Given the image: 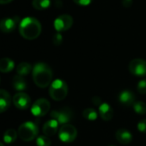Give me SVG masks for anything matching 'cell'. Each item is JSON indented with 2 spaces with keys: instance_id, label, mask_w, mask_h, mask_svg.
<instances>
[{
  "instance_id": "18",
  "label": "cell",
  "mask_w": 146,
  "mask_h": 146,
  "mask_svg": "<svg viewBox=\"0 0 146 146\" xmlns=\"http://www.w3.org/2000/svg\"><path fill=\"white\" fill-rule=\"evenodd\" d=\"M15 68V63L9 58H3L0 59V71L7 73Z\"/></svg>"
},
{
  "instance_id": "28",
  "label": "cell",
  "mask_w": 146,
  "mask_h": 146,
  "mask_svg": "<svg viewBox=\"0 0 146 146\" xmlns=\"http://www.w3.org/2000/svg\"><path fill=\"white\" fill-rule=\"evenodd\" d=\"M92 1L93 0H73V2L80 6H89Z\"/></svg>"
},
{
  "instance_id": "12",
  "label": "cell",
  "mask_w": 146,
  "mask_h": 146,
  "mask_svg": "<svg viewBox=\"0 0 146 146\" xmlns=\"http://www.w3.org/2000/svg\"><path fill=\"white\" fill-rule=\"evenodd\" d=\"M119 102L124 106H131L135 102V95L128 90H123L119 95Z\"/></svg>"
},
{
  "instance_id": "6",
  "label": "cell",
  "mask_w": 146,
  "mask_h": 146,
  "mask_svg": "<svg viewBox=\"0 0 146 146\" xmlns=\"http://www.w3.org/2000/svg\"><path fill=\"white\" fill-rule=\"evenodd\" d=\"M129 71L136 77H146V60L143 58H134L129 64Z\"/></svg>"
},
{
  "instance_id": "22",
  "label": "cell",
  "mask_w": 146,
  "mask_h": 146,
  "mask_svg": "<svg viewBox=\"0 0 146 146\" xmlns=\"http://www.w3.org/2000/svg\"><path fill=\"white\" fill-rule=\"evenodd\" d=\"M83 116L84 119H88V120H90V121H93V120H96L98 117V113L94 109V108H86L83 111Z\"/></svg>"
},
{
  "instance_id": "29",
  "label": "cell",
  "mask_w": 146,
  "mask_h": 146,
  "mask_svg": "<svg viewBox=\"0 0 146 146\" xmlns=\"http://www.w3.org/2000/svg\"><path fill=\"white\" fill-rule=\"evenodd\" d=\"M91 101H92V103H93L94 105H96V106H100V105L102 103L101 98L98 97V96H94V97L92 98Z\"/></svg>"
},
{
  "instance_id": "4",
  "label": "cell",
  "mask_w": 146,
  "mask_h": 146,
  "mask_svg": "<svg viewBox=\"0 0 146 146\" xmlns=\"http://www.w3.org/2000/svg\"><path fill=\"white\" fill-rule=\"evenodd\" d=\"M39 133L38 125L32 121L23 123L18 128V136L23 141L29 142L34 140Z\"/></svg>"
},
{
  "instance_id": "30",
  "label": "cell",
  "mask_w": 146,
  "mask_h": 146,
  "mask_svg": "<svg viewBox=\"0 0 146 146\" xmlns=\"http://www.w3.org/2000/svg\"><path fill=\"white\" fill-rule=\"evenodd\" d=\"M122 5L125 8H129L132 5V0H122Z\"/></svg>"
},
{
  "instance_id": "21",
  "label": "cell",
  "mask_w": 146,
  "mask_h": 146,
  "mask_svg": "<svg viewBox=\"0 0 146 146\" xmlns=\"http://www.w3.org/2000/svg\"><path fill=\"white\" fill-rule=\"evenodd\" d=\"M32 5L35 9L38 11H44L50 7L51 1L50 0H33Z\"/></svg>"
},
{
  "instance_id": "3",
  "label": "cell",
  "mask_w": 146,
  "mask_h": 146,
  "mask_svg": "<svg viewBox=\"0 0 146 146\" xmlns=\"http://www.w3.org/2000/svg\"><path fill=\"white\" fill-rule=\"evenodd\" d=\"M68 94V86L66 83L61 79L54 80L49 87V95L54 101L59 102L64 100Z\"/></svg>"
},
{
  "instance_id": "32",
  "label": "cell",
  "mask_w": 146,
  "mask_h": 146,
  "mask_svg": "<svg viewBox=\"0 0 146 146\" xmlns=\"http://www.w3.org/2000/svg\"><path fill=\"white\" fill-rule=\"evenodd\" d=\"M0 146H5V145H4V143H3L2 142H0Z\"/></svg>"
},
{
  "instance_id": "14",
  "label": "cell",
  "mask_w": 146,
  "mask_h": 146,
  "mask_svg": "<svg viewBox=\"0 0 146 146\" xmlns=\"http://www.w3.org/2000/svg\"><path fill=\"white\" fill-rule=\"evenodd\" d=\"M58 121H56L55 119H52L48 121H46L42 128L43 133L47 136V137H52L53 135H55L58 131Z\"/></svg>"
},
{
  "instance_id": "26",
  "label": "cell",
  "mask_w": 146,
  "mask_h": 146,
  "mask_svg": "<svg viewBox=\"0 0 146 146\" xmlns=\"http://www.w3.org/2000/svg\"><path fill=\"white\" fill-rule=\"evenodd\" d=\"M52 42L55 46H60L63 42V36L60 33H57L52 37Z\"/></svg>"
},
{
  "instance_id": "19",
  "label": "cell",
  "mask_w": 146,
  "mask_h": 146,
  "mask_svg": "<svg viewBox=\"0 0 146 146\" xmlns=\"http://www.w3.org/2000/svg\"><path fill=\"white\" fill-rule=\"evenodd\" d=\"M32 70H33L32 65L28 62H22L17 67V75L22 76V77H25V76L29 75Z\"/></svg>"
},
{
  "instance_id": "25",
  "label": "cell",
  "mask_w": 146,
  "mask_h": 146,
  "mask_svg": "<svg viewBox=\"0 0 146 146\" xmlns=\"http://www.w3.org/2000/svg\"><path fill=\"white\" fill-rule=\"evenodd\" d=\"M137 90L138 93L141 95L146 94V78L142 79L141 81L138 82V84L137 85Z\"/></svg>"
},
{
  "instance_id": "10",
  "label": "cell",
  "mask_w": 146,
  "mask_h": 146,
  "mask_svg": "<svg viewBox=\"0 0 146 146\" xmlns=\"http://www.w3.org/2000/svg\"><path fill=\"white\" fill-rule=\"evenodd\" d=\"M13 103L17 108L20 110H26L31 105V99L28 94L24 92H18L13 97Z\"/></svg>"
},
{
  "instance_id": "20",
  "label": "cell",
  "mask_w": 146,
  "mask_h": 146,
  "mask_svg": "<svg viewBox=\"0 0 146 146\" xmlns=\"http://www.w3.org/2000/svg\"><path fill=\"white\" fill-rule=\"evenodd\" d=\"M18 132L15 129H8L4 134V141L6 143H11L17 138Z\"/></svg>"
},
{
  "instance_id": "11",
  "label": "cell",
  "mask_w": 146,
  "mask_h": 146,
  "mask_svg": "<svg viewBox=\"0 0 146 146\" xmlns=\"http://www.w3.org/2000/svg\"><path fill=\"white\" fill-rule=\"evenodd\" d=\"M19 17H5L0 21V30L4 33H11L19 23Z\"/></svg>"
},
{
  "instance_id": "2",
  "label": "cell",
  "mask_w": 146,
  "mask_h": 146,
  "mask_svg": "<svg viewBox=\"0 0 146 146\" xmlns=\"http://www.w3.org/2000/svg\"><path fill=\"white\" fill-rule=\"evenodd\" d=\"M19 32L24 39L35 40L41 33V24L35 17H25L20 22Z\"/></svg>"
},
{
  "instance_id": "24",
  "label": "cell",
  "mask_w": 146,
  "mask_h": 146,
  "mask_svg": "<svg viewBox=\"0 0 146 146\" xmlns=\"http://www.w3.org/2000/svg\"><path fill=\"white\" fill-rule=\"evenodd\" d=\"M36 144L37 146H51V140L46 135L39 136L36 138Z\"/></svg>"
},
{
  "instance_id": "7",
  "label": "cell",
  "mask_w": 146,
  "mask_h": 146,
  "mask_svg": "<svg viewBox=\"0 0 146 146\" xmlns=\"http://www.w3.org/2000/svg\"><path fill=\"white\" fill-rule=\"evenodd\" d=\"M50 115L52 119H55L56 121H58V124L62 125L68 124L73 117L72 111L68 108H63L58 110H53L51 112Z\"/></svg>"
},
{
  "instance_id": "17",
  "label": "cell",
  "mask_w": 146,
  "mask_h": 146,
  "mask_svg": "<svg viewBox=\"0 0 146 146\" xmlns=\"http://www.w3.org/2000/svg\"><path fill=\"white\" fill-rule=\"evenodd\" d=\"M12 86L17 91L22 92V91H23V90H25L27 89V82H26V80H25V78L23 77L17 75V76H15L13 78Z\"/></svg>"
},
{
  "instance_id": "9",
  "label": "cell",
  "mask_w": 146,
  "mask_h": 146,
  "mask_svg": "<svg viewBox=\"0 0 146 146\" xmlns=\"http://www.w3.org/2000/svg\"><path fill=\"white\" fill-rule=\"evenodd\" d=\"M73 24V18L70 15H61L58 17L53 23L55 30L58 33L64 32L71 28Z\"/></svg>"
},
{
  "instance_id": "1",
  "label": "cell",
  "mask_w": 146,
  "mask_h": 146,
  "mask_svg": "<svg viewBox=\"0 0 146 146\" xmlns=\"http://www.w3.org/2000/svg\"><path fill=\"white\" fill-rule=\"evenodd\" d=\"M32 75L35 85L39 88L44 89L51 84L52 79V70L47 64L44 62L36 63L33 67Z\"/></svg>"
},
{
  "instance_id": "31",
  "label": "cell",
  "mask_w": 146,
  "mask_h": 146,
  "mask_svg": "<svg viewBox=\"0 0 146 146\" xmlns=\"http://www.w3.org/2000/svg\"><path fill=\"white\" fill-rule=\"evenodd\" d=\"M13 0H0V5H6L11 2H12Z\"/></svg>"
},
{
  "instance_id": "8",
  "label": "cell",
  "mask_w": 146,
  "mask_h": 146,
  "mask_svg": "<svg viewBox=\"0 0 146 146\" xmlns=\"http://www.w3.org/2000/svg\"><path fill=\"white\" fill-rule=\"evenodd\" d=\"M50 107V102L46 99L40 98L35 101L32 105L31 113H33V115L36 117H42L49 112Z\"/></svg>"
},
{
  "instance_id": "5",
  "label": "cell",
  "mask_w": 146,
  "mask_h": 146,
  "mask_svg": "<svg viewBox=\"0 0 146 146\" xmlns=\"http://www.w3.org/2000/svg\"><path fill=\"white\" fill-rule=\"evenodd\" d=\"M78 136L77 128L70 124H65L60 126L58 130V137L64 143H71Z\"/></svg>"
},
{
  "instance_id": "15",
  "label": "cell",
  "mask_w": 146,
  "mask_h": 146,
  "mask_svg": "<svg viewBox=\"0 0 146 146\" xmlns=\"http://www.w3.org/2000/svg\"><path fill=\"white\" fill-rule=\"evenodd\" d=\"M11 104V95L4 90H0V113L5 112Z\"/></svg>"
},
{
  "instance_id": "27",
  "label": "cell",
  "mask_w": 146,
  "mask_h": 146,
  "mask_svg": "<svg viewBox=\"0 0 146 146\" xmlns=\"http://www.w3.org/2000/svg\"><path fill=\"white\" fill-rule=\"evenodd\" d=\"M137 130L142 133H146V119H143L137 123Z\"/></svg>"
},
{
  "instance_id": "13",
  "label": "cell",
  "mask_w": 146,
  "mask_h": 146,
  "mask_svg": "<svg viewBox=\"0 0 146 146\" xmlns=\"http://www.w3.org/2000/svg\"><path fill=\"white\" fill-rule=\"evenodd\" d=\"M98 113H99V115L101 116V118L105 121H109L113 117V110L112 107L106 102L102 103L99 106Z\"/></svg>"
},
{
  "instance_id": "16",
  "label": "cell",
  "mask_w": 146,
  "mask_h": 146,
  "mask_svg": "<svg viewBox=\"0 0 146 146\" xmlns=\"http://www.w3.org/2000/svg\"><path fill=\"white\" fill-rule=\"evenodd\" d=\"M116 139L122 144H128L132 140V134L126 129H119L115 133Z\"/></svg>"
},
{
  "instance_id": "23",
  "label": "cell",
  "mask_w": 146,
  "mask_h": 146,
  "mask_svg": "<svg viewBox=\"0 0 146 146\" xmlns=\"http://www.w3.org/2000/svg\"><path fill=\"white\" fill-rule=\"evenodd\" d=\"M132 107H133V109H134L136 113H138L141 115L146 113V104L144 102H134Z\"/></svg>"
}]
</instances>
